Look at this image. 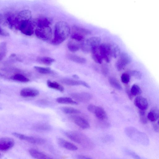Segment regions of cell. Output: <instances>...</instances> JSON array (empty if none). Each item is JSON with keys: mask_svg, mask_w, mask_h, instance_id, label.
Wrapping results in <instances>:
<instances>
[{"mask_svg": "<svg viewBox=\"0 0 159 159\" xmlns=\"http://www.w3.org/2000/svg\"><path fill=\"white\" fill-rule=\"evenodd\" d=\"M61 83L68 85L75 86L82 85L88 88L90 86L86 82L81 80H77L69 78L62 79L61 80Z\"/></svg>", "mask_w": 159, "mask_h": 159, "instance_id": "7c38bea8", "label": "cell"}, {"mask_svg": "<svg viewBox=\"0 0 159 159\" xmlns=\"http://www.w3.org/2000/svg\"><path fill=\"white\" fill-rule=\"evenodd\" d=\"M14 139L11 138L4 137L0 138V151H6L11 148L14 145Z\"/></svg>", "mask_w": 159, "mask_h": 159, "instance_id": "9c48e42d", "label": "cell"}, {"mask_svg": "<svg viewBox=\"0 0 159 159\" xmlns=\"http://www.w3.org/2000/svg\"><path fill=\"white\" fill-rule=\"evenodd\" d=\"M134 105L139 109L145 110L148 108V103L147 99L141 96H138L134 101Z\"/></svg>", "mask_w": 159, "mask_h": 159, "instance_id": "4fadbf2b", "label": "cell"}, {"mask_svg": "<svg viewBox=\"0 0 159 159\" xmlns=\"http://www.w3.org/2000/svg\"><path fill=\"white\" fill-rule=\"evenodd\" d=\"M101 41V39L99 37H91L82 42L81 48L84 52L88 53L91 52L93 49L99 46Z\"/></svg>", "mask_w": 159, "mask_h": 159, "instance_id": "3957f363", "label": "cell"}, {"mask_svg": "<svg viewBox=\"0 0 159 159\" xmlns=\"http://www.w3.org/2000/svg\"><path fill=\"white\" fill-rule=\"evenodd\" d=\"M121 79L123 83L127 84L129 82L130 80L129 75L126 73H123L121 76Z\"/></svg>", "mask_w": 159, "mask_h": 159, "instance_id": "74e56055", "label": "cell"}, {"mask_svg": "<svg viewBox=\"0 0 159 159\" xmlns=\"http://www.w3.org/2000/svg\"><path fill=\"white\" fill-rule=\"evenodd\" d=\"M1 153H0V158L1 157Z\"/></svg>", "mask_w": 159, "mask_h": 159, "instance_id": "f907efd6", "label": "cell"}, {"mask_svg": "<svg viewBox=\"0 0 159 159\" xmlns=\"http://www.w3.org/2000/svg\"><path fill=\"white\" fill-rule=\"evenodd\" d=\"M125 90L126 93L128 95L129 99L130 100H132L134 96L131 93L130 89H129V87H127L126 88Z\"/></svg>", "mask_w": 159, "mask_h": 159, "instance_id": "ee69618b", "label": "cell"}, {"mask_svg": "<svg viewBox=\"0 0 159 159\" xmlns=\"http://www.w3.org/2000/svg\"><path fill=\"white\" fill-rule=\"evenodd\" d=\"M7 43L2 42L0 44V61L5 57L7 53Z\"/></svg>", "mask_w": 159, "mask_h": 159, "instance_id": "1f68e13d", "label": "cell"}, {"mask_svg": "<svg viewBox=\"0 0 159 159\" xmlns=\"http://www.w3.org/2000/svg\"><path fill=\"white\" fill-rule=\"evenodd\" d=\"M70 33V29L65 21H60L57 22L55 26L54 38L52 43L57 45L61 43L67 39Z\"/></svg>", "mask_w": 159, "mask_h": 159, "instance_id": "6da1fadb", "label": "cell"}, {"mask_svg": "<svg viewBox=\"0 0 159 159\" xmlns=\"http://www.w3.org/2000/svg\"></svg>", "mask_w": 159, "mask_h": 159, "instance_id": "816d5d0a", "label": "cell"}, {"mask_svg": "<svg viewBox=\"0 0 159 159\" xmlns=\"http://www.w3.org/2000/svg\"><path fill=\"white\" fill-rule=\"evenodd\" d=\"M29 152L30 155L35 159H52L49 156L35 149H31Z\"/></svg>", "mask_w": 159, "mask_h": 159, "instance_id": "e0dca14e", "label": "cell"}, {"mask_svg": "<svg viewBox=\"0 0 159 159\" xmlns=\"http://www.w3.org/2000/svg\"><path fill=\"white\" fill-rule=\"evenodd\" d=\"M65 134L72 141L78 143H81V135L79 133L74 131H66Z\"/></svg>", "mask_w": 159, "mask_h": 159, "instance_id": "2e32d148", "label": "cell"}, {"mask_svg": "<svg viewBox=\"0 0 159 159\" xmlns=\"http://www.w3.org/2000/svg\"><path fill=\"white\" fill-rule=\"evenodd\" d=\"M126 153L134 159H141L140 157L134 152L128 149L125 150Z\"/></svg>", "mask_w": 159, "mask_h": 159, "instance_id": "f35d334b", "label": "cell"}, {"mask_svg": "<svg viewBox=\"0 0 159 159\" xmlns=\"http://www.w3.org/2000/svg\"><path fill=\"white\" fill-rule=\"evenodd\" d=\"M34 68L38 72L42 74H50L52 72L51 69L48 67H44L35 66Z\"/></svg>", "mask_w": 159, "mask_h": 159, "instance_id": "d6a6232c", "label": "cell"}, {"mask_svg": "<svg viewBox=\"0 0 159 159\" xmlns=\"http://www.w3.org/2000/svg\"><path fill=\"white\" fill-rule=\"evenodd\" d=\"M19 17L22 20H29L32 18L31 11L28 10H24L20 11L18 14Z\"/></svg>", "mask_w": 159, "mask_h": 159, "instance_id": "484cf974", "label": "cell"}, {"mask_svg": "<svg viewBox=\"0 0 159 159\" xmlns=\"http://www.w3.org/2000/svg\"><path fill=\"white\" fill-rule=\"evenodd\" d=\"M71 118L75 124L82 129H88L90 127L87 120L80 116L74 115Z\"/></svg>", "mask_w": 159, "mask_h": 159, "instance_id": "30bf717a", "label": "cell"}, {"mask_svg": "<svg viewBox=\"0 0 159 159\" xmlns=\"http://www.w3.org/2000/svg\"><path fill=\"white\" fill-rule=\"evenodd\" d=\"M159 124H158V122L157 123H154L153 124V128L154 129V130L156 132H158L159 131Z\"/></svg>", "mask_w": 159, "mask_h": 159, "instance_id": "f6af8a7d", "label": "cell"}, {"mask_svg": "<svg viewBox=\"0 0 159 159\" xmlns=\"http://www.w3.org/2000/svg\"><path fill=\"white\" fill-rule=\"evenodd\" d=\"M99 120H103L107 118V114L104 110L102 107L97 106L93 113Z\"/></svg>", "mask_w": 159, "mask_h": 159, "instance_id": "ffe728a7", "label": "cell"}, {"mask_svg": "<svg viewBox=\"0 0 159 159\" xmlns=\"http://www.w3.org/2000/svg\"><path fill=\"white\" fill-rule=\"evenodd\" d=\"M35 128L40 131H48L51 129V127L48 124L45 123H39L35 125Z\"/></svg>", "mask_w": 159, "mask_h": 159, "instance_id": "836d02e7", "label": "cell"}, {"mask_svg": "<svg viewBox=\"0 0 159 159\" xmlns=\"http://www.w3.org/2000/svg\"><path fill=\"white\" fill-rule=\"evenodd\" d=\"M61 109L66 114H78L80 113L79 110L70 107H61Z\"/></svg>", "mask_w": 159, "mask_h": 159, "instance_id": "4dcf8cb0", "label": "cell"}, {"mask_svg": "<svg viewBox=\"0 0 159 159\" xmlns=\"http://www.w3.org/2000/svg\"><path fill=\"white\" fill-rule=\"evenodd\" d=\"M12 134L20 139L25 140L34 144H41L44 143L45 142V140L41 138L27 136L16 132H13Z\"/></svg>", "mask_w": 159, "mask_h": 159, "instance_id": "8992f818", "label": "cell"}, {"mask_svg": "<svg viewBox=\"0 0 159 159\" xmlns=\"http://www.w3.org/2000/svg\"><path fill=\"white\" fill-rule=\"evenodd\" d=\"M159 110L156 107L151 109L148 113L147 117L148 119L151 122H155L159 118Z\"/></svg>", "mask_w": 159, "mask_h": 159, "instance_id": "d6986e66", "label": "cell"}, {"mask_svg": "<svg viewBox=\"0 0 159 159\" xmlns=\"http://www.w3.org/2000/svg\"><path fill=\"white\" fill-rule=\"evenodd\" d=\"M109 46L111 57L116 58L119 56L121 53L119 47L114 44H110Z\"/></svg>", "mask_w": 159, "mask_h": 159, "instance_id": "44dd1931", "label": "cell"}, {"mask_svg": "<svg viewBox=\"0 0 159 159\" xmlns=\"http://www.w3.org/2000/svg\"><path fill=\"white\" fill-rule=\"evenodd\" d=\"M57 102L60 103L77 105L78 103L74 101L71 98L67 97H60L56 99Z\"/></svg>", "mask_w": 159, "mask_h": 159, "instance_id": "cb8c5ba5", "label": "cell"}, {"mask_svg": "<svg viewBox=\"0 0 159 159\" xmlns=\"http://www.w3.org/2000/svg\"><path fill=\"white\" fill-rule=\"evenodd\" d=\"M7 77L0 72V78H6Z\"/></svg>", "mask_w": 159, "mask_h": 159, "instance_id": "7dc6e473", "label": "cell"}, {"mask_svg": "<svg viewBox=\"0 0 159 159\" xmlns=\"http://www.w3.org/2000/svg\"><path fill=\"white\" fill-rule=\"evenodd\" d=\"M48 87L50 88L55 89L62 92L64 90V87L60 84L55 81L52 82L48 80L47 81Z\"/></svg>", "mask_w": 159, "mask_h": 159, "instance_id": "603a6c76", "label": "cell"}, {"mask_svg": "<svg viewBox=\"0 0 159 159\" xmlns=\"http://www.w3.org/2000/svg\"><path fill=\"white\" fill-rule=\"evenodd\" d=\"M130 91L133 96L139 95L142 92L140 88L136 84H134L132 85L130 89Z\"/></svg>", "mask_w": 159, "mask_h": 159, "instance_id": "d590c367", "label": "cell"}, {"mask_svg": "<svg viewBox=\"0 0 159 159\" xmlns=\"http://www.w3.org/2000/svg\"><path fill=\"white\" fill-rule=\"evenodd\" d=\"M102 71L104 75H107L108 72V67L106 65H104L102 66Z\"/></svg>", "mask_w": 159, "mask_h": 159, "instance_id": "b9f144b4", "label": "cell"}, {"mask_svg": "<svg viewBox=\"0 0 159 159\" xmlns=\"http://www.w3.org/2000/svg\"><path fill=\"white\" fill-rule=\"evenodd\" d=\"M39 94L38 90L31 88H24L22 89L20 92V95L24 98L34 97Z\"/></svg>", "mask_w": 159, "mask_h": 159, "instance_id": "5bb4252c", "label": "cell"}, {"mask_svg": "<svg viewBox=\"0 0 159 159\" xmlns=\"http://www.w3.org/2000/svg\"><path fill=\"white\" fill-rule=\"evenodd\" d=\"M75 100L81 102H86L90 100L92 98L91 95L88 93H75L71 94Z\"/></svg>", "mask_w": 159, "mask_h": 159, "instance_id": "8fae6325", "label": "cell"}, {"mask_svg": "<svg viewBox=\"0 0 159 159\" xmlns=\"http://www.w3.org/2000/svg\"><path fill=\"white\" fill-rule=\"evenodd\" d=\"M19 28L21 32L25 35L30 36L34 33L33 25L29 20H21Z\"/></svg>", "mask_w": 159, "mask_h": 159, "instance_id": "52a82bcc", "label": "cell"}, {"mask_svg": "<svg viewBox=\"0 0 159 159\" xmlns=\"http://www.w3.org/2000/svg\"><path fill=\"white\" fill-rule=\"evenodd\" d=\"M125 131L129 137L142 144L146 145L149 142L148 139L145 134L138 131L134 127H127L125 129Z\"/></svg>", "mask_w": 159, "mask_h": 159, "instance_id": "7a4b0ae2", "label": "cell"}, {"mask_svg": "<svg viewBox=\"0 0 159 159\" xmlns=\"http://www.w3.org/2000/svg\"><path fill=\"white\" fill-rule=\"evenodd\" d=\"M16 56V55L15 54L13 53L11 54L10 56V57H14Z\"/></svg>", "mask_w": 159, "mask_h": 159, "instance_id": "c3c4849f", "label": "cell"}, {"mask_svg": "<svg viewBox=\"0 0 159 159\" xmlns=\"http://www.w3.org/2000/svg\"><path fill=\"white\" fill-rule=\"evenodd\" d=\"M10 78L13 80L22 83L27 82L30 81L29 78L19 74H15L11 76Z\"/></svg>", "mask_w": 159, "mask_h": 159, "instance_id": "83f0119b", "label": "cell"}, {"mask_svg": "<svg viewBox=\"0 0 159 159\" xmlns=\"http://www.w3.org/2000/svg\"><path fill=\"white\" fill-rule=\"evenodd\" d=\"M73 77H74V78H79L78 76L77 75H73Z\"/></svg>", "mask_w": 159, "mask_h": 159, "instance_id": "681fc988", "label": "cell"}, {"mask_svg": "<svg viewBox=\"0 0 159 159\" xmlns=\"http://www.w3.org/2000/svg\"><path fill=\"white\" fill-rule=\"evenodd\" d=\"M108 81L111 85L114 88L120 90L122 89L120 83L116 78L110 77L108 78Z\"/></svg>", "mask_w": 159, "mask_h": 159, "instance_id": "4316f807", "label": "cell"}, {"mask_svg": "<svg viewBox=\"0 0 159 159\" xmlns=\"http://www.w3.org/2000/svg\"><path fill=\"white\" fill-rule=\"evenodd\" d=\"M99 50L103 59L107 63L110 62L111 56L110 53L109 44L102 43L98 47Z\"/></svg>", "mask_w": 159, "mask_h": 159, "instance_id": "ba28073f", "label": "cell"}, {"mask_svg": "<svg viewBox=\"0 0 159 159\" xmlns=\"http://www.w3.org/2000/svg\"><path fill=\"white\" fill-rule=\"evenodd\" d=\"M131 57L127 53H121L119 56V58L116 64L117 69L119 71L122 70L127 65L131 62Z\"/></svg>", "mask_w": 159, "mask_h": 159, "instance_id": "5b68a950", "label": "cell"}, {"mask_svg": "<svg viewBox=\"0 0 159 159\" xmlns=\"http://www.w3.org/2000/svg\"><path fill=\"white\" fill-rule=\"evenodd\" d=\"M39 63L47 65H50L55 61V60L48 57H39L37 59Z\"/></svg>", "mask_w": 159, "mask_h": 159, "instance_id": "f1b7e54d", "label": "cell"}, {"mask_svg": "<svg viewBox=\"0 0 159 159\" xmlns=\"http://www.w3.org/2000/svg\"><path fill=\"white\" fill-rule=\"evenodd\" d=\"M78 41L71 40L68 43L67 46L69 50L72 52L77 51L81 48V44L78 43Z\"/></svg>", "mask_w": 159, "mask_h": 159, "instance_id": "7402d4cb", "label": "cell"}, {"mask_svg": "<svg viewBox=\"0 0 159 159\" xmlns=\"http://www.w3.org/2000/svg\"><path fill=\"white\" fill-rule=\"evenodd\" d=\"M98 47L99 46L93 49L91 52L93 60L96 63L101 64L102 62L103 59L99 52Z\"/></svg>", "mask_w": 159, "mask_h": 159, "instance_id": "ac0fdd59", "label": "cell"}, {"mask_svg": "<svg viewBox=\"0 0 159 159\" xmlns=\"http://www.w3.org/2000/svg\"><path fill=\"white\" fill-rule=\"evenodd\" d=\"M68 57L72 61L78 63L84 64L86 62L85 58L76 55L69 54Z\"/></svg>", "mask_w": 159, "mask_h": 159, "instance_id": "f546056e", "label": "cell"}, {"mask_svg": "<svg viewBox=\"0 0 159 159\" xmlns=\"http://www.w3.org/2000/svg\"><path fill=\"white\" fill-rule=\"evenodd\" d=\"M140 116V120L141 122L143 124H146L148 122V118L147 117L146 114L139 115Z\"/></svg>", "mask_w": 159, "mask_h": 159, "instance_id": "60d3db41", "label": "cell"}, {"mask_svg": "<svg viewBox=\"0 0 159 159\" xmlns=\"http://www.w3.org/2000/svg\"><path fill=\"white\" fill-rule=\"evenodd\" d=\"M57 142L59 146L67 149L70 151H75L78 149V148L75 145L62 138H58Z\"/></svg>", "mask_w": 159, "mask_h": 159, "instance_id": "9a60e30c", "label": "cell"}, {"mask_svg": "<svg viewBox=\"0 0 159 159\" xmlns=\"http://www.w3.org/2000/svg\"><path fill=\"white\" fill-rule=\"evenodd\" d=\"M0 34L2 36L7 37L9 36V33L0 27Z\"/></svg>", "mask_w": 159, "mask_h": 159, "instance_id": "7bdbcfd3", "label": "cell"}, {"mask_svg": "<svg viewBox=\"0 0 159 159\" xmlns=\"http://www.w3.org/2000/svg\"><path fill=\"white\" fill-rule=\"evenodd\" d=\"M131 75L135 78L140 79L141 78L142 75L140 72L137 70H133L131 72Z\"/></svg>", "mask_w": 159, "mask_h": 159, "instance_id": "ab89813d", "label": "cell"}, {"mask_svg": "<svg viewBox=\"0 0 159 159\" xmlns=\"http://www.w3.org/2000/svg\"><path fill=\"white\" fill-rule=\"evenodd\" d=\"M51 23L50 20L47 17H42L37 21V25L38 27H42L49 26Z\"/></svg>", "mask_w": 159, "mask_h": 159, "instance_id": "d4e9b609", "label": "cell"}, {"mask_svg": "<svg viewBox=\"0 0 159 159\" xmlns=\"http://www.w3.org/2000/svg\"><path fill=\"white\" fill-rule=\"evenodd\" d=\"M77 158L78 159H92L89 157L80 155H77Z\"/></svg>", "mask_w": 159, "mask_h": 159, "instance_id": "bcb514c9", "label": "cell"}, {"mask_svg": "<svg viewBox=\"0 0 159 159\" xmlns=\"http://www.w3.org/2000/svg\"><path fill=\"white\" fill-rule=\"evenodd\" d=\"M36 36L39 39L45 41L50 40L52 37V30L49 26L37 27L35 30Z\"/></svg>", "mask_w": 159, "mask_h": 159, "instance_id": "277c9868", "label": "cell"}, {"mask_svg": "<svg viewBox=\"0 0 159 159\" xmlns=\"http://www.w3.org/2000/svg\"><path fill=\"white\" fill-rule=\"evenodd\" d=\"M74 29L75 31V32L84 35H87L91 34V32L89 30L84 28L75 26Z\"/></svg>", "mask_w": 159, "mask_h": 159, "instance_id": "e575fe53", "label": "cell"}, {"mask_svg": "<svg viewBox=\"0 0 159 159\" xmlns=\"http://www.w3.org/2000/svg\"><path fill=\"white\" fill-rule=\"evenodd\" d=\"M71 38L73 40L78 42H82L84 40V35L75 32L72 34Z\"/></svg>", "mask_w": 159, "mask_h": 159, "instance_id": "8d00e7d4", "label": "cell"}]
</instances>
